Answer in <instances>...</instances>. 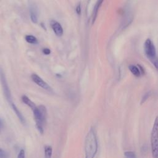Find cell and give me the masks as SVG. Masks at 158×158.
Wrapping results in <instances>:
<instances>
[{"label": "cell", "mask_w": 158, "mask_h": 158, "mask_svg": "<svg viewBox=\"0 0 158 158\" xmlns=\"http://www.w3.org/2000/svg\"><path fill=\"white\" fill-rule=\"evenodd\" d=\"M98 139L96 132L93 128H91L85 139V158H95L98 151Z\"/></svg>", "instance_id": "cell-1"}, {"label": "cell", "mask_w": 158, "mask_h": 158, "mask_svg": "<svg viewBox=\"0 0 158 158\" xmlns=\"http://www.w3.org/2000/svg\"><path fill=\"white\" fill-rule=\"evenodd\" d=\"M34 119L36 123V127L40 134H43L45 126L47 123V110L43 105L36 106L34 110Z\"/></svg>", "instance_id": "cell-2"}, {"label": "cell", "mask_w": 158, "mask_h": 158, "mask_svg": "<svg viewBox=\"0 0 158 158\" xmlns=\"http://www.w3.org/2000/svg\"><path fill=\"white\" fill-rule=\"evenodd\" d=\"M144 51L148 59L151 61L154 67L158 71V57L155 45L150 39H147L144 44Z\"/></svg>", "instance_id": "cell-3"}, {"label": "cell", "mask_w": 158, "mask_h": 158, "mask_svg": "<svg viewBox=\"0 0 158 158\" xmlns=\"http://www.w3.org/2000/svg\"><path fill=\"white\" fill-rule=\"evenodd\" d=\"M151 148L154 158H158V116L156 117L151 132Z\"/></svg>", "instance_id": "cell-4"}, {"label": "cell", "mask_w": 158, "mask_h": 158, "mask_svg": "<svg viewBox=\"0 0 158 158\" xmlns=\"http://www.w3.org/2000/svg\"><path fill=\"white\" fill-rule=\"evenodd\" d=\"M0 80H1L4 95H5V96L6 99H7V101L9 102V103L10 104V105L11 106L12 105H13L14 103L12 101V97H11V91H10V90L9 88V86H8L7 82V80H6V78L5 77V74H4V72L3 71V69L1 68H0Z\"/></svg>", "instance_id": "cell-5"}, {"label": "cell", "mask_w": 158, "mask_h": 158, "mask_svg": "<svg viewBox=\"0 0 158 158\" xmlns=\"http://www.w3.org/2000/svg\"><path fill=\"white\" fill-rule=\"evenodd\" d=\"M31 78L32 80L34 81V82L35 83L36 85H38L39 86H40L41 88L49 91H51L52 90L50 86H49L47 83H46L43 79L40 77H39L37 74H33L31 76Z\"/></svg>", "instance_id": "cell-6"}, {"label": "cell", "mask_w": 158, "mask_h": 158, "mask_svg": "<svg viewBox=\"0 0 158 158\" xmlns=\"http://www.w3.org/2000/svg\"><path fill=\"white\" fill-rule=\"evenodd\" d=\"M128 69H129L131 73L136 77H140L141 74L144 73V69L140 65H130L128 66Z\"/></svg>", "instance_id": "cell-7"}, {"label": "cell", "mask_w": 158, "mask_h": 158, "mask_svg": "<svg viewBox=\"0 0 158 158\" xmlns=\"http://www.w3.org/2000/svg\"><path fill=\"white\" fill-rule=\"evenodd\" d=\"M51 26L53 28V30L55 32L56 35L57 36H62L63 35V28H62L61 25L57 21L55 20H52L51 22Z\"/></svg>", "instance_id": "cell-8"}, {"label": "cell", "mask_w": 158, "mask_h": 158, "mask_svg": "<svg viewBox=\"0 0 158 158\" xmlns=\"http://www.w3.org/2000/svg\"><path fill=\"white\" fill-rule=\"evenodd\" d=\"M11 106L12 107V109H13V111H14V113H16V114L17 115L18 118L19 119L20 121L23 124H26V119H25V118H24V117L23 116L22 114L21 113H20V111L18 109V108L16 106V105H14V104H13V105H12Z\"/></svg>", "instance_id": "cell-9"}, {"label": "cell", "mask_w": 158, "mask_h": 158, "mask_svg": "<svg viewBox=\"0 0 158 158\" xmlns=\"http://www.w3.org/2000/svg\"><path fill=\"white\" fill-rule=\"evenodd\" d=\"M22 100L24 103H25L26 105L30 107L32 110H34L35 108L36 107L35 104L32 101H31L30 99H29V98L27 97V96H26V95H23V96L22 97Z\"/></svg>", "instance_id": "cell-10"}, {"label": "cell", "mask_w": 158, "mask_h": 158, "mask_svg": "<svg viewBox=\"0 0 158 158\" xmlns=\"http://www.w3.org/2000/svg\"><path fill=\"white\" fill-rule=\"evenodd\" d=\"M103 1H104V0H98L96 5H95V6L94 7V10H93V16H92L93 23H94L95 21V20H96L97 14H98V11L99 9V7H100L101 5H102Z\"/></svg>", "instance_id": "cell-11"}, {"label": "cell", "mask_w": 158, "mask_h": 158, "mask_svg": "<svg viewBox=\"0 0 158 158\" xmlns=\"http://www.w3.org/2000/svg\"><path fill=\"white\" fill-rule=\"evenodd\" d=\"M30 18L32 21L34 23L38 22V16H37V11L34 6L30 7Z\"/></svg>", "instance_id": "cell-12"}, {"label": "cell", "mask_w": 158, "mask_h": 158, "mask_svg": "<svg viewBox=\"0 0 158 158\" xmlns=\"http://www.w3.org/2000/svg\"><path fill=\"white\" fill-rule=\"evenodd\" d=\"M53 153V149L52 147L50 146L45 147V158H51Z\"/></svg>", "instance_id": "cell-13"}, {"label": "cell", "mask_w": 158, "mask_h": 158, "mask_svg": "<svg viewBox=\"0 0 158 158\" xmlns=\"http://www.w3.org/2000/svg\"><path fill=\"white\" fill-rule=\"evenodd\" d=\"M26 40L28 43H30V44H37L38 41L35 36L31 35L26 36Z\"/></svg>", "instance_id": "cell-14"}, {"label": "cell", "mask_w": 158, "mask_h": 158, "mask_svg": "<svg viewBox=\"0 0 158 158\" xmlns=\"http://www.w3.org/2000/svg\"><path fill=\"white\" fill-rule=\"evenodd\" d=\"M9 153L6 152L3 149L0 148V158H9Z\"/></svg>", "instance_id": "cell-15"}, {"label": "cell", "mask_w": 158, "mask_h": 158, "mask_svg": "<svg viewBox=\"0 0 158 158\" xmlns=\"http://www.w3.org/2000/svg\"><path fill=\"white\" fill-rule=\"evenodd\" d=\"M151 91H148L147 93H146L143 95V97H142V99H141V105H143V104L147 100V99L149 98V97L151 96Z\"/></svg>", "instance_id": "cell-16"}, {"label": "cell", "mask_w": 158, "mask_h": 158, "mask_svg": "<svg viewBox=\"0 0 158 158\" xmlns=\"http://www.w3.org/2000/svg\"><path fill=\"white\" fill-rule=\"evenodd\" d=\"M124 155L127 158H136L135 153L133 151H126L124 153Z\"/></svg>", "instance_id": "cell-17"}, {"label": "cell", "mask_w": 158, "mask_h": 158, "mask_svg": "<svg viewBox=\"0 0 158 158\" xmlns=\"http://www.w3.org/2000/svg\"><path fill=\"white\" fill-rule=\"evenodd\" d=\"M25 156H26V155H25V151L24 149H21V150L19 151L17 158H26Z\"/></svg>", "instance_id": "cell-18"}, {"label": "cell", "mask_w": 158, "mask_h": 158, "mask_svg": "<svg viewBox=\"0 0 158 158\" xmlns=\"http://www.w3.org/2000/svg\"><path fill=\"white\" fill-rule=\"evenodd\" d=\"M76 11H77V13L78 15L80 14V13H81V5H80V3H79L78 5V6H77Z\"/></svg>", "instance_id": "cell-19"}, {"label": "cell", "mask_w": 158, "mask_h": 158, "mask_svg": "<svg viewBox=\"0 0 158 158\" xmlns=\"http://www.w3.org/2000/svg\"><path fill=\"white\" fill-rule=\"evenodd\" d=\"M43 52L45 55H49L51 53V51L48 48H44L43 49Z\"/></svg>", "instance_id": "cell-20"}, {"label": "cell", "mask_w": 158, "mask_h": 158, "mask_svg": "<svg viewBox=\"0 0 158 158\" xmlns=\"http://www.w3.org/2000/svg\"><path fill=\"white\" fill-rule=\"evenodd\" d=\"M2 128H3V122H2V120L0 119V132H1Z\"/></svg>", "instance_id": "cell-21"}]
</instances>
